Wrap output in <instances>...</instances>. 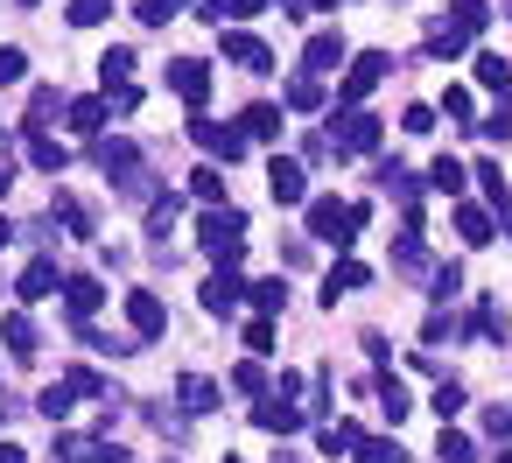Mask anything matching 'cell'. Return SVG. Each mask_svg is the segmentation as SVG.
I'll return each instance as SVG.
<instances>
[{
	"label": "cell",
	"mask_w": 512,
	"mask_h": 463,
	"mask_svg": "<svg viewBox=\"0 0 512 463\" xmlns=\"http://www.w3.org/2000/svg\"><path fill=\"white\" fill-rule=\"evenodd\" d=\"M372 218V204H337V197H309V239L316 246H337V253H351V239H358V225Z\"/></svg>",
	"instance_id": "cell-1"
},
{
	"label": "cell",
	"mask_w": 512,
	"mask_h": 463,
	"mask_svg": "<svg viewBox=\"0 0 512 463\" xmlns=\"http://www.w3.org/2000/svg\"><path fill=\"white\" fill-rule=\"evenodd\" d=\"M197 246H204L218 267H232V260L246 253V218H239L232 204H211V211L197 218Z\"/></svg>",
	"instance_id": "cell-2"
},
{
	"label": "cell",
	"mask_w": 512,
	"mask_h": 463,
	"mask_svg": "<svg viewBox=\"0 0 512 463\" xmlns=\"http://www.w3.org/2000/svg\"><path fill=\"white\" fill-rule=\"evenodd\" d=\"M379 141H386V127H379L365 106H344L337 127H330V155H372Z\"/></svg>",
	"instance_id": "cell-3"
},
{
	"label": "cell",
	"mask_w": 512,
	"mask_h": 463,
	"mask_svg": "<svg viewBox=\"0 0 512 463\" xmlns=\"http://www.w3.org/2000/svg\"><path fill=\"white\" fill-rule=\"evenodd\" d=\"M379 78H393V57H386V50L351 57V71H344V85H337V106H365V92H372Z\"/></svg>",
	"instance_id": "cell-4"
},
{
	"label": "cell",
	"mask_w": 512,
	"mask_h": 463,
	"mask_svg": "<svg viewBox=\"0 0 512 463\" xmlns=\"http://www.w3.org/2000/svg\"><path fill=\"white\" fill-rule=\"evenodd\" d=\"M169 92H176L190 113H204V99H211V64H204V57H169Z\"/></svg>",
	"instance_id": "cell-5"
},
{
	"label": "cell",
	"mask_w": 512,
	"mask_h": 463,
	"mask_svg": "<svg viewBox=\"0 0 512 463\" xmlns=\"http://www.w3.org/2000/svg\"><path fill=\"white\" fill-rule=\"evenodd\" d=\"M190 141H197L211 162H239V155H246V134H239V127H225V120H204V113L190 120Z\"/></svg>",
	"instance_id": "cell-6"
},
{
	"label": "cell",
	"mask_w": 512,
	"mask_h": 463,
	"mask_svg": "<svg viewBox=\"0 0 512 463\" xmlns=\"http://www.w3.org/2000/svg\"><path fill=\"white\" fill-rule=\"evenodd\" d=\"M302 421H309V414H302V407H295L281 386H267V393L253 400V428H267V435H295Z\"/></svg>",
	"instance_id": "cell-7"
},
{
	"label": "cell",
	"mask_w": 512,
	"mask_h": 463,
	"mask_svg": "<svg viewBox=\"0 0 512 463\" xmlns=\"http://www.w3.org/2000/svg\"><path fill=\"white\" fill-rule=\"evenodd\" d=\"M127 323H134V337H141V344H155V337L169 330L162 295H155V288H127Z\"/></svg>",
	"instance_id": "cell-8"
},
{
	"label": "cell",
	"mask_w": 512,
	"mask_h": 463,
	"mask_svg": "<svg viewBox=\"0 0 512 463\" xmlns=\"http://www.w3.org/2000/svg\"><path fill=\"white\" fill-rule=\"evenodd\" d=\"M267 197H274V204H309V169L274 155V162H267Z\"/></svg>",
	"instance_id": "cell-9"
},
{
	"label": "cell",
	"mask_w": 512,
	"mask_h": 463,
	"mask_svg": "<svg viewBox=\"0 0 512 463\" xmlns=\"http://www.w3.org/2000/svg\"><path fill=\"white\" fill-rule=\"evenodd\" d=\"M337 64H344V36H337V29H316V36L302 43V71L323 78V71H337Z\"/></svg>",
	"instance_id": "cell-10"
},
{
	"label": "cell",
	"mask_w": 512,
	"mask_h": 463,
	"mask_svg": "<svg viewBox=\"0 0 512 463\" xmlns=\"http://www.w3.org/2000/svg\"><path fill=\"white\" fill-rule=\"evenodd\" d=\"M225 64H239V71H274V50H267L260 36L232 29V36H225Z\"/></svg>",
	"instance_id": "cell-11"
},
{
	"label": "cell",
	"mask_w": 512,
	"mask_h": 463,
	"mask_svg": "<svg viewBox=\"0 0 512 463\" xmlns=\"http://www.w3.org/2000/svg\"><path fill=\"white\" fill-rule=\"evenodd\" d=\"M92 162H99L106 176H134V169H141V148H134V141H106V134H92Z\"/></svg>",
	"instance_id": "cell-12"
},
{
	"label": "cell",
	"mask_w": 512,
	"mask_h": 463,
	"mask_svg": "<svg viewBox=\"0 0 512 463\" xmlns=\"http://www.w3.org/2000/svg\"><path fill=\"white\" fill-rule=\"evenodd\" d=\"M239 302H246V281H239L232 267H218V274L204 281V309H211V316H232Z\"/></svg>",
	"instance_id": "cell-13"
},
{
	"label": "cell",
	"mask_w": 512,
	"mask_h": 463,
	"mask_svg": "<svg viewBox=\"0 0 512 463\" xmlns=\"http://www.w3.org/2000/svg\"><path fill=\"white\" fill-rule=\"evenodd\" d=\"M57 288H64V281H57V260H29V267H22V281H15V295H22V302H50Z\"/></svg>",
	"instance_id": "cell-14"
},
{
	"label": "cell",
	"mask_w": 512,
	"mask_h": 463,
	"mask_svg": "<svg viewBox=\"0 0 512 463\" xmlns=\"http://www.w3.org/2000/svg\"><path fill=\"white\" fill-rule=\"evenodd\" d=\"M365 281H372V274H365L358 260H337V267L323 274V309H337V302H344V295H358Z\"/></svg>",
	"instance_id": "cell-15"
},
{
	"label": "cell",
	"mask_w": 512,
	"mask_h": 463,
	"mask_svg": "<svg viewBox=\"0 0 512 463\" xmlns=\"http://www.w3.org/2000/svg\"><path fill=\"white\" fill-rule=\"evenodd\" d=\"M372 176H379V190H386V197H400L407 211H421V183H414V169H400V162H379Z\"/></svg>",
	"instance_id": "cell-16"
},
{
	"label": "cell",
	"mask_w": 512,
	"mask_h": 463,
	"mask_svg": "<svg viewBox=\"0 0 512 463\" xmlns=\"http://www.w3.org/2000/svg\"><path fill=\"white\" fill-rule=\"evenodd\" d=\"M57 456L64 463H120V449H106L99 435H57Z\"/></svg>",
	"instance_id": "cell-17"
},
{
	"label": "cell",
	"mask_w": 512,
	"mask_h": 463,
	"mask_svg": "<svg viewBox=\"0 0 512 463\" xmlns=\"http://www.w3.org/2000/svg\"><path fill=\"white\" fill-rule=\"evenodd\" d=\"M0 337H8V351H15V358H36V351H43V337H36V323H29L22 309L0 316Z\"/></svg>",
	"instance_id": "cell-18"
},
{
	"label": "cell",
	"mask_w": 512,
	"mask_h": 463,
	"mask_svg": "<svg viewBox=\"0 0 512 463\" xmlns=\"http://www.w3.org/2000/svg\"><path fill=\"white\" fill-rule=\"evenodd\" d=\"M211 29H225V22H253V15H267V0H204L197 8Z\"/></svg>",
	"instance_id": "cell-19"
},
{
	"label": "cell",
	"mask_w": 512,
	"mask_h": 463,
	"mask_svg": "<svg viewBox=\"0 0 512 463\" xmlns=\"http://www.w3.org/2000/svg\"><path fill=\"white\" fill-rule=\"evenodd\" d=\"M64 106H71V99H64L57 85H36V92H29V120H22V127H29V134H43V127H50Z\"/></svg>",
	"instance_id": "cell-20"
},
{
	"label": "cell",
	"mask_w": 512,
	"mask_h": 463,
	"mask_svg": "<svg viewBox=\"0 0 512 463\" xmlns=\"http://www.w3.org/2000/svg\"><path fill=\"white\" fill-rule=\"evenodd\" d=\"M456 239L463 246H491L498 232H491V211L484 204H456Z\"/></svg>",
	"instance_id": "cell-21"
},
{
	"label": "cell",
	"mask_w": 512,
	"mask_h": 463,
	"mask_svg": "<svg viewBox=\"0 0 512 463\" xmlns=\"http://www.w3.org/2000/svg\"><path fill=\"white\" fill-rule=\"evenodd\" d=\"M470 64H477V85H484V92H498V99H512V64H505V57H491V50H477Z\"/></svg>",
	"instance_id": "cell-22"
},
{
	"label": "cell",
	"mask_w": 512,
	"mask_h": 463,
	"mask_svg": "<svg viewBox=\"0 0 512 463\" xmlns=\"http://www.w3.org/2000/svg\"><path fill=\"white\" fill-rule=\"evenodd\" d=\"M239 134L246 141H281V106H246L239 113Z\"/></svg>",
	"instance_id": "cell-23"
},
{
	"label": "cell",
	"mask_w": 512,
	"mask_h": 463,
	"mask_svg": "<svg viewBox=\"0 0 512 463\" xmlns=\"http://www.w3.org/2000/svg\"><path fill=\"white\" fill-rule=\"evenodd\" d=\"M463 183H470V169H463L456 155H435V162H428V190H442V197H463Z\"/></svg>",
	"instance_id": "cell-24"
},
{
	"label": "cell",
	"mask_w": 512,
	"mask_h": 463,
	"mask_svg": "<svg viewBox=\"0 0 512 463\" xmlns=\"http://www.w3.org/2000/svg\"><path fill=\"white\" fill-rule=\"evenodd\" d=\"M64 302H71V316H78V323H85V316H92V309H99V302H106V288H99V281H92V274H71V281H64Z\"/></svg>",
	"instance_id": "cell-25"
},
{
	"label": "cell",
	"mask_w": 512,
	"mask_h": 463,
	"mask_svg": "<svg viewBox=\"0 0 512 463\" xmlns=\"http://www.w3.org/2000/svg\"><path fill=\"white\" fill-rule=\"evenodd\" d=\"M127 78H134V50H127V43H113V50L99 57V85H106V92H120Z\"/></svg>",
	"instance_id": "cell-26"
},
{
	"label": "cell",
	"mask_w": 512,
	"mask_h": 463,
	"mask_svg": "<svg viewBox=\"0 0 512 463\" xmlns=\"http://www.w3.org/2000/svg\"><path fill=\"white\" fill-rule=\"evenodd\" d=\"M358 442H365V435H358L351 421H323V428H316V449H323V456H351Z\"/></svg>",
	"instance_id": "cell-27"
},
{
	"label": "cell",
	"mask_w": 512,
	"mask_h": 463,
	"mask_svg": "<svg viewBox=\"0 0 512 463\" xmlns=\"http://www.w3.org/2000/svg\"><path fill=\"white\" fill-rule=\"evenodd\" d=\"M64 113H71V134H99V127H106V113H113V106H106V99H71V106H64Z\"/></svg>",
	"instance_id": "cell-28"
},
{
	"label": "cell",
	"mask_w": 512,
	"mask_h": 463,
	"mask_svg": "<svg viewBox=\"0 0 512 463\" xmlns=\"http://www.w3.org/2000/svg\"><path fill=\"white\" fill-rule=\"evenodd\" d=\"M29 155H36V169H50V176H64V169H71V148H64V141H50V134H29Z\"/></svg>",
	"instance_id": "cell-29"
},
{
	"label": "cell",
	"mask_w": 512,
	"mask_h": 463,
	"mask_svg": "<svg viewBox=\"0 0 512 463\" xmlns=\"http://www.w3.org/2000/svg\"><path fill=\"white\" fill-rule=\"evenodd\" d=\"M176 393H183V407H190V414H211V407H218V386H211L204 372H183V386H176Z\"/></svg>",
	"instance_id": "cell-30"
},
{
	"label": "cell",
	"mask_w": 512,
	"mask_h": 463,
	"mask_svg": "<svg viewBox=\"0 0 512 463\" xmlns=\"http://www.w3.org/2000/svg\"><path fill=\"white\" fill-rule=\"evenodd\" d=\"M281 99H288V106H295V113H316V106H323V85H316V78H309V71H295V78H288V92H281Z\"/></svg>",
	"instance_id": "cell-31"
},
{
	"label": "cell",
	"mask_w": 512,
	"mask_h": 463,
	"mask_svg": "<svg viewBox=\"0 0 512 463\" xmlns=\"http://www.w3.org/2000/svg\"><path fill=\"white\" fill-rule=\"evenodd\" d=\"M246 295H253L260 316H281V309H288V288H281V281H246Z\"/></svg>",
	"instance_id": "cell-32"
},
{
	"label": "cell",
	"mask_w": 512,
	"mask_h": 463,
	"mask_svg": "<svg viewBox=\"0 0 512 463\" xmlns=\"http://www.w3.org/2000/svg\"><path fill=\"white\" fill-rule=\"evenodd\" d=\"M379 407H386V421H400L414 400H407V386H400V372H379Z\"/></svg>",
	"instance_id": "cell-33"
},
{
	"label": "cell",
	"mask_w": 512,
	"mask_h": 463,
	"mask_svg": "<svg viewBox=\"0 0 512 463\" xmlns=\"http://www.w3.org/2000/svg\"><path fill=\"white\" fill-rule=\"evenodd\" d=\"M435 456H442V463H477V442H470V435H456V428L442 421V442H435Z\"/></svg>",
	"instance_id": "cell-34"
},
{
	"label": "cell",
	"mask_w": 512,
	"mask_h": 463,
	"mask_svg": "<svg viewBox=\"0 0 512 463\" xmlns=\"http://www.w3.org/2000/svg\"><path fill=\"white\" fill-rule=\"evenodd\" d=\"M470 176L484 183V197H491V211H505V197H512V190H505V169H498V162H477Z\"/></svg>",
	"instance_id": "cell-35"
},
{
	"label": "cell",
	"mask_w": 512,
	"mask_h": 463,
	"mask_svg": "<svg viewBox=\"0 0 512 463\" xmlns=\"http://www.w3.org/2000/svg\"><path fill=\"white\" fill-rule=\"evenodd\" d=\"M50 218H64L78 239H92V218H85V204H78V197H50Z\"/></svg>",
	"instance_id": "cell-36"
},
{
	"label": "cell",
	"mask_w": 512,
	"mask_h": 463,
	"mask_svg": "<svg viewBox=\"0 0 512 463\" xmlns=\"http://www.w3.org/2000/svg\"><path fill=\"white\" fill-rule=\"evenodd\" d=\"M456 288H463V267H456V260H442V267L428 274V295H435V302H449Z\"/></svg>",
	"instance_id": "cell-37"
},
{
	"label": "cell",
	"mask_w": 512,
	"mask_h": 463,
	"mask_svg": "<svg viewBox=\"0 0 512 463\" xmlns=\"http://www.w3.org/2000/svg\"><path fill=\"white\" fill-rule=\"evenodd\" d=\"M246 351H253V358L281 351V344H274V316H253V323H246Z\"/></svg>",
	"instance_id": "cell-38"
},
{
	"label": "cell",
	"mask_w": 512,
	"mask_h": 463,
	"mask_svg": "<svg viewBox=\"0 0 512 463\" xmlns=\"http://www.w3.org/2000/svg\"><path fill=\"white\" fill-rule=\"evenodd\" d=\"M463 400H470V393H463V386H456V379H442V386H435V393H428V407H435V414H442V421H449V414H463Z\"/></svg>",
	"instance_id": "cell-39"
},
{
	"label": "cell",
	"mask_w": 512,
	"mask_h": 463,
	"mask_svg": "<svg viewBox=\"0 0 512 463\" xmlns=\"http://www.w3.org/2000/svg\"><path fill=\"white\" fill-rule=\"evenodd\" d=\"M113 15V0H71V29H99Z\"/></svg>",
	"instance_id": "cell-40"
},
{
	"label": "cell",
	"mask_w": 512,
	"mask_h": 463,
	"mask_svg": "<svg viewBox=\"0 0 512 463\" xmlns=\"http://www.w3.org/2000/svg\"><path fill=\"white\" fill-rule=\"evenodd\" d=\"M449 8H456V29H463V36H477V29L491 22V8H484V0H449Z\"/></svg>",
	"instance_id": "cell-41"
},
{
	"label": "cell",
	"mask_w": 512,
	"mask_h": 463,
	"mask_svg": "<svg viewBox=\"0 0 512 463\" xmlns=\"http://www.w3.org/2000/svg\"><path fill=\"white\" fill-rule=\"evenodd\" d=\"M463 43H470V36H463V29H456V22H442V29H435V36H428V57H456V50H463Z\"/></svg>",
	"instance_id": "cell-42"
},
{
	"label": "cell",
	"mask_w": 512,
	"mask_h": 463,
	"mask_svg": "<svg viewBox=\"0 0 512 463\" xmlns=\"http://www.w3.org/2000/svg\"><path fill=\"white\" fill-rule=\"evenodd\" d=\"M190 190H197L204 204H225V169H197V176H190Z\"/></svg>",
	"instance_id": "cell-43"
},
{
	"label": "cell",
	"mask_w": 512,
	"mask_h": 463,
	"mask_svg": "<svg viewBox=\"0 0 512 463\" xmlns=\"http://www.w3.org/2000/svg\"><path fill=\"white\" fill-rule=\"evenodd\" d=\"M232 393H267V372H260V358L232 365Z\"/></svg>",
	"instance_id": "cell-44"
},
{
	"label": "cell",
	"mask_w": 512,
	"mask_h": 463,
	"mask_svg": "<svg viewBox=\"0 0 512 463\" xmlns=\"http://www.w3.org/2000/svg\"><path fill=\"white\" fill-rule=\"evenodd\" d=\"M36 407H43L50 421H64V414H71V386H64V379H57V386H43V393H36Z\"/></svg>",
	"instance_id": "cell-45"
},
{
	"label": "cell",
	"mask_w": 512,
	"mask_h": 463,
	"mask_svg": "<svg viewBox=\"0 0 512 463\" xmlns=\"http://www.w3.org/2000/svg\"><path fill=\"white\" fill-rule=\"evenodd\" d=\"M358 456H365V463H407V449H400V442H386V435L358 442Z\"/></svg>",
	"instance_id": "cell-46"
},
{
	"label": "cell",
	"mask_w": 512,
	"mask_h": 463,
	"mask_svg": "<svg viewBox=\"0 0 512 463\" xmlns=\"http://www.w3.org/2000/svg\"><path fill=\"white\" fill-rule=\"evenodd\" d=\"M183 8H190V0H141L134 15H141L148 29H162V22H169V15H183Z\"/></svg>",
	"instance_id": "cell-47"
},
{
	"label": "cell",
	"mask_w": 512,
	"mask_h": 463,
	"mask_svg": "<svg viewBox=\"0 0 512 463\" xmlns=\"http://www.w3.org/2000/svg\"><path fill=\"white\" fill-rule=\"evenodd\" d=\"M22 78H29V57L15 43H0V85H22Z\"/></svg>",
	"instance_id": "cell-48"
},
{
	"label": "cell",
	"mask_w": 512,
	"mask_h": 463,
	"mask_svg": "<svg viewBox=\"0 0 512 463\" xmlns=\"http://www.w3.org/2000/svg\"><path fill=\"white\" fill-rule=\"evenodd\" d=\"M442 113H449L456 127H470V92H463V85H449V92H442Z\"/></svg>",
	"instance_id": "cell-49"
},
{
	"label": "cell",
	"mask_w": 512,
	"mask_h": 463,
	"mask_svg": "<svg viewBox=\"0 0 512 463\" xmlns=\"http://www.w3.org/2000/svg\"><path fill=\"white\" fill-rule=\"evenodd\" d=\"M477 127H484V141H512V99H505L491 120H477Z\"/></svg>",
	"instance_id": "cell-50"
},
{
	"label": "cell",
	"mask_w": 512,
	"mask_h": 463,
	"mask_svg": "<svg viewBox=\"0 0 512 463\" xmlns=\"http://www.w3.org/2000/svg\"><path fill=\"white\" fill-rule=\"evenodd\" d=\"M484 428H491L498 442H512V407H484Z\"/></svg>",
	"instance_id": "cell-51"
},
{
	"label": "cell",
	"mask_w": 512,
	"mask_h": 463,
	"mask_svg": "<svg viewBox=\"0 0 512 463\" xmlns=\"http://www.w3.org/2000/svg\"><path fill=\"white\" fill-rule=\"evenodd\" d=\"M400 127H407V134H428V127H435V113H428V106H407V113H400Z\"/></svg>",
	"instance_id": "cell-52"
},
{
	"label": "cell",
	"mask_w": 512,
	"mask_h": 463,
	"mask_svg": "<svg viewBox=\"0 0 512 463\" xmlns=\"http://www.w3.org/2000/svg\"><path fill=\"white\" fill-rule=\"evenodd\" d=\"M0 463H29V449H15V442H0Z\"/></svg>",
	"instance_id": "cell-53"
},
{
	"label": "cell",
	"mask_w": 512,
	"mask_h": 463,
	"mask_svg": "<svg viewBox=\"0 0 512 463\" xmlns=\"http://www.w3.org/2000/svg\"><path fill=\"white\" fill-rule=\"evenodd\" d=\"M8 183H15V176H8V162H0V197H8Z\"/></svg>",
	"instance_id": "cell-54"
},
{
	"label": "cell",
	"mask_w": 512,
	"mask_h": 463,
	"mask_svg": "<svg viewBox=\"0 0 512 463\" xmlns=\"http://www.w3.org/2000/svg\"><path fill=\"white\" fill-rule=\"evenodd\" d=\"M8 239H15V225H8V218H0V246H8Z\"/></svg>",
	"instance_id": "cell-55"
},
{
	"label": "cell",
	"mask_w": 512,
	"mask_h": 463,
	"mask_svg": "<svg viewBox=\"0 0 512 463\" xmlns=\"http://www.w3.org/2000/svg\"><path fill=\"white\" fill-rule=\"evenodd\" d=\"M309 8H337V0H309Z\"/></svg>",
	"instance_id": "cell-56"
},
{
	"label": "cell",
	"mask_w": 512,
	"mask_h": 463,
	"mask_svg": "<svg viewBox=\"0 0 512 463\" xmlns=\"http://www.w3.org/2000/svg\"><path fill=\"white\" fill-rule=\"evenodd\" d=\"M22 8H36V0H22Z\"/></svg>",
	"instance_id": "cell-57"
},
{
	"label": "cell",
	"mask_w": 512,
	"mask_h": 463,
	"mask_svg": "<svg viewBox=\"0 0 512 463\" xmlns=\"http://www.w3.org/2000/svg\"><path fill=\"white\" fill-rule=\"evenodd\" d=\"M225 463H239V456H225Z\"/></svg>",
	"instance_id": "cell-58"
},
{
	"label": "cell",
	"mask_w": 512,
	"mask_h": 463,
	"mask_svg": "<svg viewBox=\"0 0 512 463\" xmlns=\"http://www.w3.org/2000/svg\"><path fill=\"white\" fill-rule=\"evenodd\" d=\"M505 463H512V456H505Z\"/></svg>",
	"instance_id": "cell-59"
}]
</instances>
